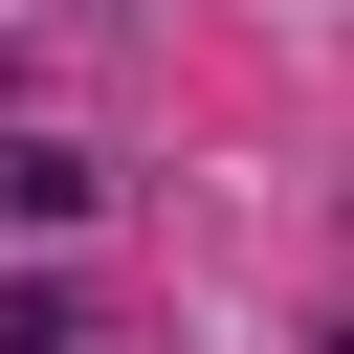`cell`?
Segmentation results:
<instances>
[{"label":"cell","instance_id":"6da1fadb","mask_svg":"<svg viewBox=\"0 0 354 354\" xmlns=\"http://www.w3.org/2000/svg\"><path fill=\"white\" fill-rule=\"evenodd\" d=\"M88 199H111V177H88L66 133H0V221H88Z\"/></svg>","mask_w":354,"mask_h":354},{"label":"cell","instance_id":"7a4b0ae2","mask_svg":"<svg viewBox=\"0 0 354 354\" xmlns=\"http://www.w3.org/2000/svg\"><path fill=\"white\" fill-rule=\"evenodd\" d=\"M0 354H66V288H0Z\"/></svg>","mask_w":354,"mask_h":354}]
</instances>
